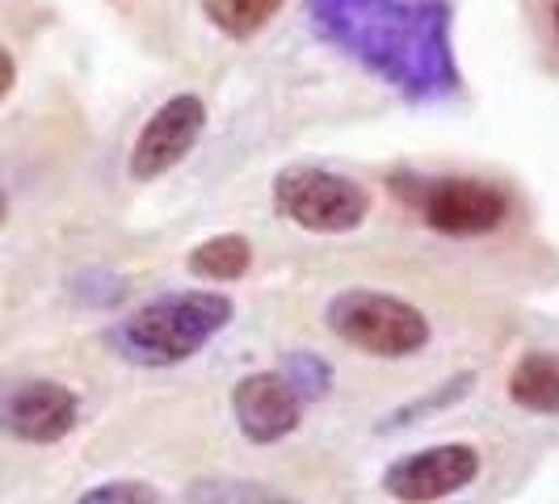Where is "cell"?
<instances>
[{"label":"cell","instance_id":"5bb4252c","mask_svg":"<svg viewBox=\"0 0 559 504\" xmlns=\"http://www.w3.org/2000/svg\"><path fill=\"white\" fill-rule=\"evenodd\" d=\"M286 383L299 392V399H320V395L333 387V365L316 353H290L286 365H282Z\"/></svg>","mask_w":559,"mask_h":504},{"label":"cell","instance_id":"277c9868","mask_svg":"<svg viewBox=\"0 0 559 504\" xmlns=\"http://www.w3.org/2000/svg\"><path fill=\"white\" fill-rule=\"evenodd\" d=\"M392 190L442 236H488L509 219V194L479 177H413L400 172Z\"/></svg>","mask_w":559,"mask_h":504},{"label":"cell","instance_id":"8fae6325","mask_svg":"<svg viewBox=\"0 0 559 504\" xmlns=\"http://www.w3.org/2000/svg\"><path fill=\"white\" fill-rule=\"evenodd\" d=\"M190 274L202 281H236L249 274L252 265V244L245 236H236V231H227V236H211V240H202L194 252H190Z\"/></svg>","mask_w":559,"mask_h":504},{"label":"cell","instance_id":"3957f363","mask_svg":"<svg viewBox=\"0 0 559 504\" xmlns=\"http://www.w3.org/2000/svg\"><path fill=\"white\" fill-rule=\"evenodd\" d=\"M324 320L345 345L370 358H408L433 336L425 311L379 290H341L324 311Z\"/></svg>","mask_w":559,"mask_h":504},{"label":"cell","instance_id":"9a60e30c","mask_svg":"<svg viewBox=\"0 0 559 504\" xmlns=\"http://www.w3.org/2000/svg\"><path fill=\"white\" fill-rule=\"evenodd\" d=\"M472 383H476V374H459V379H450V383H442V392L438 395H420V399H413V404H404L395 417H388V429H404V424H413V417H429V412H438V408H447V404H454V399H463V395L472 392Z\"/></svg>","mask_w":559,"mask_h":504},{"label":"cell","instance_id":"ac0fdd59","mask_svg":"<svg viewBox=\"0 0 559 504\" xmlns=\"http://www.w3.org/2000/svg\"><path fill=\"white\" fill-rule=\"evenodd\" d=\"M547 13H551V29H556L559 38V0H547Z\"/></svg>","mask_w":559,"mask_h":504},{"label":"cell","instance_id":"7c38bea8","mask_svg":"<svg viewBox=\"0 0 559 504\" xmlns=\"http://www.w3.org/2000/svg\"><path fill=\"white\" fill-rule=\"evenodd\" d=\"M202 13L231 38H252L270 26V17L282 9V0H198Z\"/></svg>","mask_w":559,"mask_h":504},{"label":"cell","instance_id":"2e32d148","mask_svg":"<svg viewBox=\"0 0 559 504\" xmlns=\"http://www.w3.org/2000/svg\"><path fill=\"white\" fill-rule=\"evenodd\" d=\"M76 504H160L156 488L143 479H114V483H97L88 488Z\"/></svg>","mask_w":559,"mask_h":504},{"label":"cell","instance_id":"30bf717a","mask_svg":"<svg viewBox=\"0 0 559 504\" xmlns=\"http://www.w3.org/2000/svg\"><path fill=\"white\" fill-rule=\"evenodd\" d=\"M509 399L538 417H559V358L534 349L509 374Z\"/></svg>","mask_w":559,"mask_h":504},{"label":"cell","instance_id":"5b68a950","mask_svg":"<svg viewBox=\"0 0 559 504\" xmlns=\"http://www.w3.org/2000/svg\"><path fill=\"white\" fill-rule=\"evenodd\" d=\"M274 206L282 219H290L316 236H341L366 224L370 215V190L362 181L333 172V168L295 165L282 168L274 181Z\"/></svg>","mask_w":559,"mask_h":504},{"label":"cell","instance_id":"8992f818","mask_svg":"<svg viewBox=\"0 0 559 504\" xmlns=\"http://www.w3.org/2000/svg\"><path fill=\"white\" fill-rule=\"evenodd\" d=\"M479 476L476 446L450 442V446H429L417 454H404L383 471V492L400 504H433L447 501L454 492L472 488Z\"/></svg>","mask_w":559,"mask_h":504},{"label":"cell","instance_id":"9c48e42d","mask_svg":"<svg viewBox=\"0 0 559 504\" xmlns=\"http://www.w3.org/2000/svg\"><path fill=\"white\" fill-rule=\"evenodd\" d=\"M231 412H236V424L252 446H274V442L290 437L299 429L304 399L286 383L282 370H265V374H249V379L236 383Z\"/></svg>","mask_w":559,"mask_h":504},{"label":"cell","instance_id":"ba28073f","mask_svg":"<svg viewBox=\"0 0 559 504\" xmlns=\"http://www.w3.org/2000/svg\"><path fill=\"white\" fill-rule=\"evenodd\" d=\"M81 417L76 395L56 379H29L0 395V429L29 446L63 442Z\"/></svg>","mask_w":559,"mask_h":504},{"label":"cell","instance_id":"4fadbf2b","mask_svg":"<svg viewBox=\"0 0 559 504\" xmlns=\"http://www.w3.org/2000/svg\"><path fill=\"white\" fill-rule=\"evenodd\" d=\"M186 504H299L282 496L265 483H240V479H215V483H198L186 496Z\"/></svg>","mask_w":559,"mask_h":504},{"label":"cell","instance_id":"e0dca14e","mask_svg":"<svg viewBox=\"0 0 559 504\" xmlns=\"http://www.w3.org/2000/svg\"><path fill=\"white\" fill-rule=\"evenodd\" d=\"M13 81H17V63H13V56L0 47V101L13 93Z\"/></svg>","mask_w":559,"mask_h":504},{"label":"cell","instance_id":"6da1fadb","mask_svg":"<svg viewBox=\"0 0 559 504\" xmlns=\"http://www.w3.org/2000/svg\"><path fill=\"white\" fill-rule=\"evenodd\" d=\"M311 29L408 101L459 93L450 0H308Z\"/></svg>","mask_w":559,"mask_h":504},{"label":"cell","instance_id":"52a82bcc","mask_svg":"<svg viewBox=\"0 0 559 504\" xmlns=\"http://www.w3.org/2000/svg\"><path fill=\"white\" fill-rule=\"evenodd\" d=\"M202 131H206V106H202V97H194V93L168 97L165 106L143 122L135 152H131V177L135 181L165 177L168 168H177L194 152Z\"/></svg>","mask_w":559,"mask_h":504},{"label":"cell","instance_id":"d6986e66","mask_svg":"<svg viewBox=\"0 0 559 504\" xmlns=\"http://www.w3.org/2000/svg\"><path fill=\"white\" fill-rule=\"evenodd\" d=\"M4 219H9V197H4V190H0V227H4Z\"/></svg>","mask_w":559,"mask_h":504},{"label":"cell","instance_id":"7a4b0ae2","mask_svg":"<svg viewBox=\"0 0 559 504\" xmlns=\"http://www.w3.org/2000/svg\"><path fill=\"white\" fill-rule=\"evenodd\" d=\"M231 299L219 290H173L118 320L106 340L122 362L160 370L194 358L211 336L231 324Z\"/></svg>","mask_w":559,"mask_h":504}]
</instances>
